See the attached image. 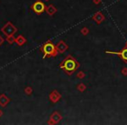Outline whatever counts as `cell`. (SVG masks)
<instances>
[{
	"label": "cell",
	"instance_id": "cell-1",
	"mask_svg": "<svg viewBox=\"0 0 127 125\" xmlns=\"http://www.w3.org/2000/svg\"><path fill=\"white\" fill-rule=\"evenodd\" d=\"M76 65H77L76 61H75L71 56H69L61 64H60V68L64 70V71H65L67 74L71 75L74 72L75 70H76V68H77Z\"/></svg>",
	"mask_w": 127,
	"mask_h": 125
},
{
	"label": "cell",
	"instance_id": "cell-2",
	"mask_svg": "<svg viewBox=\"0 0 127 125\" xmlns=\"http://www.w3.org/2000/svg\"><path fill=\"white\" fill-rule=\"evenodd\" d=\"M42 50H43V51H44V57H46L47 56H55L57 55V49L51 42L46 43V44L43 46Z\"/></svg>",
	"mask_w": 127,
	"mask_h": 125
},
{
	"label": "cell",
	"instance_id": "cell-3",
	"mask_svg": "<svg viewBox=\"0 0 127 125\" xmlns=\"http://www.w3.org/2000/svg\"><path fill=\"white\" fill-rule=\"evenodd\" d=\"M44 9H45V6H44V3L41 2V1H37V2L32 5V10H33L37 14H41V13H43Z\"/></svg>",
	"mask_w": 127,
	"mask_h": 125
},
{
	"label": "cell",
	"instance_id": "cell-4",
	"mask_svg": "<svg viewBox=\"0 0 127 125\" xmlns=\"http://www.w3.org/2000/svg\"><path fill=\"white\" fill-rule=\"evenodd\" d=\"M16 30H17L16 28H15L14 26H12L10 23L3 28V32H4L5 35H7L8 37H11V35H13V34L16 32Z\"/></svg>",
	"mask_w": 127,
	"mask_h": 125
},
{
	"label": "cell",
	"instance_id": "cell-5",
	"mask_svg": "<svg viewBox=\"0 0 127 125\" xmlns=\"http://www.w3.org/2000/svg\"><path fill=\"white\" fill-rule=\"evenodd\" d=\"M106 53H111V54H116L119 55L125 61H127V48L122 50L121 52H113V51H106Z\"/></svg>",
	"mask_w": 127,
	"mask_h": 125
},
{
	"label": "cell",
	"instance_id": "cell-6",
	"mask_svg": "<svg viewBox=\"0 0 127 125\" xmlns=\"http://www.w3.org/2000/svg\"><path fill=\"white\" fill-rule=\"evenodd\" d=\"M66 45L64 44V42H59L58 43V46H57V50H58L59 52H64V51L65 50H66Z\"/></svg>",
	"mask_w": 127,
	"mask_h": 125
},
{
	"label": "cell",
	"instance_id": "cell-7",
	"mask_svg": "<svg viewBox=\"0 0 127 125\" xmlns=\"http://www.w3.org/2000/svg\"><path fill=\"white\" fill-rule=\"evenodd\" d=\"M47 12L49 13V14H51V15H52L54 12H56V9H55L53 6H50L49 8H47Z\"/></svg>",
	"mask_w": 127,
	"mask_h": 125
},
{
	"label": "cell",
	"instance_id": "cell-8",
	"mask_svg": "<svg viewBox=\"0 0 127 125\" xmlns=\"http://www.w3.org/2000/svg\"><path fill=\"white\" fill-rule=\"evenodd\" d=\"M17 43H18V44H19V45H22V44H24V43H25V39L23 38V37H21V36H20L19 37H18V38H17Z\"/></svg>",
	"mask_w": 127,
	"mask_h": 125
},
{
	"label": "cell",
	"instance_id": "cell-9",
	"mask_svg": "<svg viewBox=\"0 0 127 125\" xmlns=\"http://www.w3.org/2000/svg\"><path fill=\"white\" fill-rule=\"evenodd\" d=\"M2 43H3V38L2 37H0V44H2Z\"/></svg>",
	"mask_w": 127,
	"mask_h": 125
}]
</instances>
